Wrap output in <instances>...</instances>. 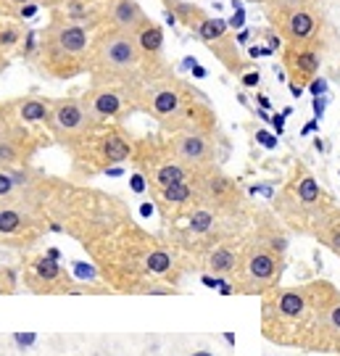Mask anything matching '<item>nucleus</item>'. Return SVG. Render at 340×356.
Segmentation results:
<instances>
[{
    "mask_svg": "<svg viewBox=\"0 0 340 356\" xmlns=\"http://www.w3.org/2000/svg\"><path fill=\"white\" fill-rule=\"evenodd\" d=\"M256 101H259V106H261V108H272V101H269L266 95H256Z\"/></svg>",
    "mask_w": 340,
    "mask_h": 356,
    "instance_id": "nucleus-45",
    "label": "nucleus"
},
{
    "mask_svg": "<svg viewBox=\"0 0 340 356\" xmlns=\"http://www.w3.org/2000/svg\"><path fill=\"white\" fill-rule=\"evenodd\" d=\"M129 185H132V193H145V177L143 175H132Z\"/></svg>",
    "mask_w": 340,
    "mask_h": 356,
    "instance_id": "nucleus-40",
    "label": "nucleus"
},
{
    "mask_svg": "<svg viewBox=\"0 0 340 356\" xmlns=\"http://www.w3.org/2000/svg\"><path fill=\"white\" fill-rule=\"evenodd\" d=\"M209 269L214 272L216 277H225V275H232L240 264V256L232 245H216L214 251L209 254Z\"/></svg>",
    "mask_w": 340,
    "mask_h": 356,
    "instance_id": "nucleus-16",
    "label": "nucleus"
},
{
    "mask_svg": "<svg viewBox=\"0 0 340 356\" xmlns=\"http://www.w3.org/2000/svg\"><path fill=\"white\" fill-rule=\"evenodd\" d=\"M22 26L19 24H3L0 26V51H11L22 42Z\"/></svg>",
    "mask_w": 340,
    "mask_h": 356,
    "instance_id": "nucleus-28",
    "label": "nucleus"
},
{
    "mask_svg": "<svg viewBox=\"0 0 340 356\" xmlns=\"http://www.w3.org/2000/svg\"><path fill=\"white\" fill-rule=\"evenodd\" d=\"M16 191H19V188H16V182H13V177H11V169H8V166H0V201L13 198Z\"/></svg>",
    "mask_w": 340,
    "mask_h": 356,
    "instance_id": "nucleus-29",
    "label": "nucleus"
},
{
    "mask_svg": "<svg viewBox=\"0 0 340 356\" xmlns=\"http://www.w3.org/2000/svg\"><path fill=\"white\" fill-rule=\"evenodd\" d=\"M3 293H11V285H6V282L0 280V296H3Z\"/></svg>",
    "mask_w": 340,
    "mask_h": 356,
    "instance_id": "nucleus-51",
    "label": "nucleus"
},
{
    "mask_svg": "<svg viewBox=\"0 0 340 356\" xmlns=\"http://www.w3.org/2000/svg\"><path fill=\"white\" fill-rule=\"evenodd\" d=\"M256 140L261 143L264 148H275V145H277V138H275V135H269V132H256Z\"/></svg>",
    "mask_w": 340,
    "mask_h": 356,
    "instance_id": "nucleus-38",
    "label": "nucleus"
},
{
    "mask_svg": "<svg viewBox=\"0 0 340 356\" xmlns=\"http://www.w3.org/2000/svg\"><path fill=\"white\" fill-rule=\"evenodd\" d=\"M58 3H66V0H42V6H58Z\"/></svg>",
    "mask_w": 340,
    "mask_h": 356,
    "instance_id": "nucleus-52",
    "label": "nucleus"
},
{
    "mask_svg": "<svg viewBox=\"0 0 340 356\" xmlns=\"http://www.w3.org/2000/svg\"><path fill=\"white\" fill-rule=\"evenodd\" d=\"M322 319H325V327L330 332H338L340 335V301L330 304L325 312H322Z\"/></svg>",
    "mask_w": 340,
    "mask_h": 356,
    "instance_id": "nucleus-30",
    "label": "nucleus"
},
{
    "mask_svg": "<svg viewBox=\"0 0 340 356\" xmlns=\"http://www.w3.org/2000/svg\"><path fill=\"white\" fill-rule=\"evenodd\" d=\"M225 341H227V346H235V335H232V332H225Z\"/></svg>",
    "mask_w": 340,
    "mask_h": 356,
    "instance_id": "nucleus-49",
    "label": "nucleus"
},
{
    "mask_svg": "<svg viewBox=\"0 0 340 356\" xmlns=\"http://www.w3.org/2000/svg\"><path fill=\"white\" fill-rule=\"evenodd\" d=\"M153 179H156L159 188H169V185H177V182H185L188 179V169L179 164V161H166V164H161L156 169Z\"/></svg>",
    "mask_w": 340,
    "mask_h": 356,
    "instance_id": "nucleus-20",
    "label": "nucleus"
},
{
    "mask_svg": "<svg viewBox=\"0 0 340 356\" xmlns=\"http://www.w3.org/2000/svg\"><path fill=\"white\" fill-rule=\"evenodd\" d=\"M106 175H108V177H122L124 169H122V166H111V169H106Z\"/></svg>",
    "mask_w": 340,
    "mask_h": 356,
    "instance_id": "nucleus-43",
    "label": "nucleus"
},
{
    "mask_svg": "<svg viewBox=\"0 0 340 356\" xmlns=\"http://www.w3.org/2000/svg\"><path fill=\"white\" fill-rule=\"evenodd\" d=\"M111 8H108V16H111V26L113 29H122V32H129L135 35L140 26H145L151 19L148 13L143 11L138 0H108Z\"/></svg>",
    "mask_w": 340,
    "mask_h": 356,
    "instance_id": "nucleus-12",
    "label": "nucleus"
},
{
    "mask_svg": "<svg viewBox=\"0 0 340 356\" xmlns=\"http://www.w3.org/2000/svg\"><path fill=\"white\" fill-rule=\"evenodd\" d=\"M38 332H32V330H26V332H13L11 335V341L13 346L19 348V351H26V348H32V346L38 343Z\"/></svg>",
    "mask_w": 340,
    "mask_h": 356,
    "instance_id": "nucleus-31",
    "label": "nucleus"
},
{
    "mask_svg": "<svg viewBox=\"0 0 340 356\" xmlns=\"http://www.w3.org/2000/svg\"><path fill=\"white\" fill-rule=\"evenodd\" d=\"M296 195H298V201L303 206H314L319 204V198H322V188H319V182H316L311 175H303L298 182H296Z\"/></svg>",
    "mask_w": 340,
    "mask_h": 356,
    "instance_id": "nucleus-22",
    "label": "nucleus"
},
{
    "mask_svg": "<svg viewBox=\"0 0 340 356\" xmlns=\"http://www.w3.org/2000/svg\"><path fill=\"white\" fill-rule=\"evenodd\" d=\"M85 106L92 114L95 122H103V119H116V116L124 114L127 108V98L122 90L111 88V85H92V88L85 92Z\"/></svg>",
    "mask_w": 340,
    "mask_h": 356,
    "instance_id": "nucleus-9",
    "label": "nucleus"
},
{
    "mask_svg": "<svg viewBox=\"0 0 340 356\" xmlns=\"http://www.w3.org/2000/svg\"><path fill=\"white\" fill-rule=\"evenodd\" d=\"M322 111H325V95H322V98H316V101H314V114H316V116H322Z\"/></svg>",
    "mask_w": 340,
    "mask_h": 356,
    "instance_id": "nucleus-42",
    "label": "nucleus"
},
{
    "mask_svg": "<svg viewBox=\"0 0 340 356\" xmlns=\"http://www.w3.org/2000/svg\"><path fill=\"white\" fill-rule=\"evenodd\" d=\"M24 229V214L19 209H0V235H16Z\"/></svg>",
    "mask_w": 340,
    "mask_h": 356,
    "instance_id": "nucleus-26",
    "label": "nucleus"
},
{
    "mask_svg": "<svg viewBox=\"0 0 340 356\" xmlns=\"http://www.w3.org/2000/svg\"><path fill=\"white\" fill-rule=\"evenodd\" d=\"M74 272L76 277H82V280H95V269L85 264V261H74Z\"/></svg>",
    "mask_w": 340,
    "mask_h": 356,
    "instance_id": "nucleus-35",
    "label": "nucleus"
},
{
    "mask_svg": "<svg viewBox=\"0 0 340 356\" xmlns=\"http://www.w3.org/2000/svg\"><path fill=\"white\" fill-rule=\"evenodd\" d=\"M201 282L206 285V288H211V291H219L227 280H225V277H216V275H203Z\"/></svg>",
    "mask_w": 340,
    "mask_h": 356,
    "instance_id": "nucleus-37",
    "label": "nucleus"
},
{
    "mask_svg": "<svg viewBox=\"0 0 340 356\" xmlns=\"http://www.w3.org/2000/svg\"><path fill=\"white\" fill-rule=\"evenodd\" d=\"M309 306H311L309 288H285V291L275 298V314H277V319L296 322V319L306 317Z\"/></svg>",
    "mask_w": 340,
    "mask_h": 356,
    "instance_id": "nucleus-13",
    "label": "nucleus"
},
{
    "mask_svg": "<svg viewBox=\"0 0 340 356\" xmlns=\"http://www.w3.org/2000/svg\"><path fill=\"white\" fill-rule=\"evenodd\" d=\"M209 51L214 53L216 58L222 61V64L232 72V74H245V61L240 58V53H238V40H229L225 35V38H219V40H214L211 45H206Z\"/></svg>",
    "mask_w": 340,
    "mask_h": 356,
    "instance_id": "nucleus-14",
    "label": "nucleus"
},
{
    "mask_svg": "<svg viewBox=\"0 0 340 356\" xmlns=\"http://www.w3.org/2000/svg\"><path fill=\"white\" fill-rule=\"evenodd\" d=\"M272 127H275V132H282V129H285V114H275L272 116Z\"/></svg>",
    "mask_w": 340,
    "mask_h": 356,
    "instance_id": "nucleus-41",
    "label": "nucleus"
},
{
    "mask_svg": "<svg viewBox=\"0 0 340 356\" xmlns=\"http://www.w3.org/2000/svg\"><path fill=\"white\" fill-rule=\"evenodd\" d=\"M45 256H48V259H53V261H61V251H58V248H48V251H45Z\"/></svg>",
    "mask_w": 340,
    "mask_h": 356,
    "instance_id": "nucleus-44",
    "label": "nucleus"
},
{
    "mask_svg": "<svg viewBox=\"0 0 340 356\" xmlns=\"http://www.w3.org/2000/svg\"><path fill=\"white\" fill-rule=\"evenodd\" d=\"M190 356H214L211 351H206V348H201V351H193Z\"/></svg>",
    "mask_w": 340,
    "mask_h": 356,
    "instance_id": "nucleus-50",
    "label": "nucleus"
},
{
    "mask_svg": "<svg viewBox=\"0 0 340 356\" xmlns=\"http://www.w3.org/2000/svg\"><path fill=\"white\" fill-rule=\"evenodd\" d=\"M240 82H243V88H259L261 74L259 72H245V74H240Z\"/></svg>",
    "mask_w": 340,
    "mask_h": 356,
    "instance_id": "nucleus-36",
    "label": "nucleus"
},
{
    "mask_svg": "<svg viewBox=\"0 0 340 356\" xmlns=\"http://www.w3.org/2000/svg\"><path fill=\"white\" fill-rule=\"evenodd\" d=\"M101 156L106 164H122L132 156V145L119 132H108L101 140Z\"/></svg>",
    "mask_w": 340,
    "mask_h": 356,
    "instance_id": "nucleus-17",
    "label": "nucleus"
},
{
    "mask_svg": "<svg viewBox=\"0 0 340 356\" xmlns=\"http://www.w3.org/2000/svg\"><path fill=\"white\" fill-rule=\"evenodd\" d=\"M243 269H245V277L251 282L269 285V282L277 280L280 272H282V256L269 251L264 243H256V245L248 248Z\"/></svg>",
    "mask_w": 340,
    "mask_h": 356,
    "instance_id": "nucleus-8",
    "label": "nucleus"
},
{
    "mask_svg": "<svg viewBox=\"0 0 340 356\" xmlns=\"http://www.w3.org/2000/svg\"><path fill=\"white\" fill-rule=\"evenodd\" d=\"M193 188H195V195H201V201L216 209H232L243 201V193L235 185V179H229L222 172H203Z\"/></svg>",
    "mask_w": 340,
    "mask_h": 356,
    "instance_id": "nucleus-4",
    "label": "nucleus"
},
{
    "mask_svg": "<svg viewBox=\"0 0 340 356\" xmlns=\"http://www.w3.org/2000/svg\"><path fill=\"white\" fill-rule=\"evenodd\" d=\"M280 38L288 40V45H314L319 32V19L311 8H296L288 13H277Z\"/></svg>",
    "mask_w": 340,
    "mask_h": 356,
    "instance_id": "nucleus-7",
    "label": "nucleus"
},
{
    "mask_svg": "<svg viewBox=\"0 0 340 356\" xmlns=\"http://www.w3.org/2000/svg\"><path fill=\"white\" fill-rule=\"evenodd\" d=\"M145 111L153 114L161 124H175L185 116V98L177 85L172 82H161V85H153L148 90V103H145Z\"/></svg>",
    "mask_w": 340,
    "mask_h": 356,
    "instance_id": "nucleus-5",
    "label": "nucleus"
},
{
    "mask_svg": "<svg viewBox=\"0 0 340 356\" xmlns=\"http://www.w3.org/2000/svg\"><path fill=\"white\" fill-rule=\"evenodd\" d=\"M309 90H311V95H314V98H322V95H327V79H322V76H314V79L309 82Z\"/></svg>",
    "mask_w": 340,
    "mask_h": 356,
    "instance_id": "nucleus-34",
    "label": "nucleus"
},
{
    "mask_svg": "<svg viewBox=\"0 0 340 356\" xmlns=\"http://www.w3.org/2000/svg\"><path fill=\"white\" fill-rule=\"evenodd\" d=\"M285 66H288V74L293 79V85L306 88L319 74L322 53L316 51L314 45H290L288 51H285Z\"/></svg>",
    "mask_w": 340,
    "mask_h": 356,
    "instance_id": "nucleus-10",
    "label": "nucleus"
},
{
    "mask_svg": "<svg viewBox=\"0 0 340 356\" xmlns=\"http://www.w3.org/2000/svg\"><path fill=\"white\" fill-rule=\"evenodd\" d=\"M140 45L135 35L122 29H106L101 38L90 45L88 72L98 82L101 79H122L140 66Z\"/></svg>",
    "mask_w": 340,
    "mask_h": 356,
    "instance_id": "nucleus-2",
    "label": "nucleus"
},
{
    "mask_svg": "<svg viewBox=\"0 0 340 356\" xmlns=\"http://www.w3.org/2000/svg\"><path fill=\"white\" fill-rule=\"evenodd\" d=\"M11 127L13 124L8 122V111H3V106H0V140L6 138V132H8Z\"/></svg>",
    "mask_w": 340,
    "mask_h": 356,
    "instance_id": "nucleus-39",
    "label": "nucleus"
},
{
    "mask_svg": "<svg viewBox=\"0 0 340 356\" xmlns=\"http://www.w3.org/2000/svg\"><path fill=\"white\" fill-rule=\"evenodd\" d=\"M90 45L92 42H90L88 26L61 19V13H56L48 29H45L42 45H40L45 72L58 76V79L88 72Z\"/></svg>",
    "mask_w": 340,
    "mask_h": 356,
    "instance_id": "nucleus-1",
    "label": "nucleus"
},
{
    "mask_svg": "<svg viewBox=\"0 0 340 356\" xmlns=\"http://www.w3.org/2000/svg\"><path fill=\"white\" fill-rule=\"evenodd\" d=\"M32 269H35V277H40L42 282H58L63 277V269L58 261H53L48 256H40L32 261Z\"/></svg>",
    "mask_w": 340,
    "mask_h": 356,
    "instance_id": "nucleus-24",
    "label": "nucleus"
},
{
    "mask_svg": "<svg viewBox=\"0 0 340 356\" xmlns=\"http://www.w3.org/2000/svg\"><path fill=\"white\" fill-rule=\"evenodd\" d=\"M161 198H164L166 204H172V206H182V204H188V201H193V198H195V188H193L188 179H185V182H177V185L161 188Z\"/></svg>",
    "mask_w": 340,
    "mask_h": 356,
    "instance_id": "nucleus-23",
    "label": "nucleus"
},
{
    "mask_svg": "<svg viewBox=\"0 0 340 356\" xmlns=\"http://www.w3.org/2000/svg\"><path fill=\"white\" fill-rule=\"evenodd\" d=\"M135 40H138L140 45V53H145V56H161V51H164V32H161V26L153 24V22L140 26L138 32H135Z\"/></svg>",
    "mask_w": 340,
    "mask_h": 356,
    "instance_id": "nucleus-18",
    "label": "nucleus"
},
{
    "mask_svg": "<svg viewBox=\"0 0 340 356\" xmlns=\"http://www.w3.org/2000/svg\"><path fill=\"white\" fill-rule=\"evenodd\" d=\"M8 6H16V8H22V6H26V3H32V0H6Z\"/></svg>",
    "mask_w": 340,
    "mask_h": 356,
    "instance_id": "nucleus-48",
    "label": "nucleus"
},
{
    "mask_svg": "<svg viewBox=\"0 0 340 356\" xmlns=\"http://www.w3.org/2000/svg\"><path fill=\"white\" fill-rule=\"evenodd\" d=\"M232 293H235V288H232L229 282H225V285L219 288V296H232Z\"/></svg>",
    "mask_w": 340,
    "mask_h": 356,
    "instance_id": "nucleus-47",
    "label": "nucleus"
},
{
    "mask_svg": "<svg viewBox=\"0 0 340 356\" xmlns=\"http://www.w3.org/2000/svg\"><path fill=\"white\" fill-rule=\"evenodd\" d=\"M145 269L153 272V275H166L169 269H172V254H166V251H151V254L145 256Z\"/></svg>",
    "mask_w": 340,
    "mask_h": 356,
    "instance_id": "nucleus-27",
    "label": "nucleus"
},
{
    "mask_svg": "<svg viewBox=\"0 0 340 356\" xmlns=\"http://www.w3.org/2000/svg\"><path fill=\"white\" fill-rule=\"evenodd\" d=\"M95 124L92 114L82 98H58L51 106V116H48V129L58 143H74L85 138L90 127Z\"/></svg>",
    "mask_w": 340,
    "mask_h": 356,
    "instance_id": "nucleus-3",
    "label": "nucleus"
},
{
    "mask_svg": "<svg viewBox=\"0 0 340 356\" xmlns=\"http://www.w3.org/2000/svg\"><path fill=\"white\" fill-rule=\"evenodd\" d=\"M51 106L53 101H45V98H24L16 103V116L22 124H40V122H48Z\"/></svg>",
    "mask_w": 340,
    "mask_h": 356,
    "instance_id": "nucleus-15",
    "label": "nucleus"
},
{
    "mask_svg": "<svg viewBox=\"0 0 340 356\" xmlns=\"http://www.w3.org/2000/svg\"><path fill=\"white\" fill-rule=\"evenodd\" d=\"M38 40H40L38 29H29V32L24 35V48H22V56H24V58H32V56H38L40 53Z\"/></svg>",
    "mask_w": 340,
    "mask_h": 356,
    "instance_id": "nucleus-33",
    "label": "nucleus"
},
{
    "mask_svg": "<svg viewBox=\"0 0 340 356\" xmlns=\"http://www.w3.org/2000/svg\"><path fill=\"white\" fill-rule=\"evenodd\" d=\"M316 238L327 245L332 254L340 259V214L325 216L319 222V229H316Z\"/></svg>",
    "mask_w": 340,
    "mask_h": 356,
    "instance_id": "nucleus-19",
    "label": "nucleus"
},
{
    "mask_svg": "<svg viewBox=\"0 0 340 356\" xmlns=\"http://www.w3.org/2000/svg\"><path fill=\"white\" fill-rule=\"evenodd\" d=\"M32 153H35V140L29 129L13 124L0 140V166H26Z\"/></svg>",
    "mask_w": 340,
    "mask_h": 356,
    "instance_id": "nucleus-11",
    "label": "nucleus"
},
{
    "mask_svg": "<svg viewBox=\"0 0 340 356\" xmlns=\"http://www.w3.org/2000/svg\"><path fill=\"white\" fill-rule=\"evenodd\" d=\"M188 225H190V232H193V235H209V232L214 229V225H216V214L211 211V209L201 206V209L190 211Z\"/></svg>",
    "mask_w": 340,
    "mask_h": 356,
    "instance_id": "nucleus-21",
    "label": "nucleus"
},
{
    "mask_svg": "<svg viewBox=\"0 0 340 356\" xmlns=\"http://www.w3.org/2000/svg\"><path fill=\"white\" fill-rule=\"evenodd\" d=\"M3 69H6V58H0V72H3Z\"/></svg>",
    "mask_w": 340,
    "mask_h": 356,
    "instance_id": "nucleus-53",
    "label": "nucleus"
},
{
    "mask_svg": "<svg viewBox=\"0 0 340 356\" xmlns=\"http://www.w3.org/2000/svg\"><path fill=\"white\" fill-rule=\"evenodd\" d=\"M172 151L182 164L206 166L214 161V143L201 129H185L172 138Z\"/></svg>",
    "mask_w": 340,
    "mask_h": 356,
    "instance_id": "nucleus-6",
    "label": "nucleus"
},
{
    "mask_svg": "<svg viewBox=\"0 0 340 356\" xmlns=\"http://www.w3.org/2000/svg\"><path fill=\"white\" fill-rule=\"evenodd\" d=\"M190 72H193V76H198V79H203V76H206V69H203V66H193V69H190Z\"/></svg>",
    "mask_w": 340,
    "mask_h": 356,
    "instance_id": "nucleus-46",
    "label": "nucleus"
},
{
    "mask_svg": "<svg viewBox=\"0 0 340 356\" xmlns=\"http://www.w3.org/2000/svg\"><path fill=\"white\" fill-rule=\"evenodd\" d=\"M227 26H229V24H227L225 19H211V16H209V19H203L201 26L195 29V35H198V38H201L206 45H211L214 40L225 38Z\"/></svg>",
    "mask_w": 340,
    "mask_h": 356,
    "instance_id": "nucleus-25",
    "label": "nucleus"
},
{
    "mask_svg": "<svg viewBox=\"0 0 340 356\" xmlns=\"http://www.w3.org/2000/svg\"><path fill=\"white\" fill-rule=\"evenodd\" d=\"M269 6H275L277 13H288V11H296V8H309L311 6V0H266Z\"/></svg>",
    "mask_w": 340,
    "mask_h": 356,
    "instance_id": "nucleus-32",
    "label": "nucleus"
}]
</instances>
